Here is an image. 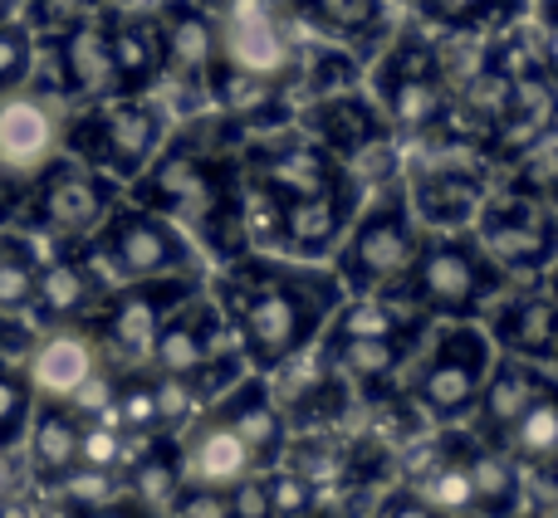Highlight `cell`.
<instances>
[{
  "instance_id": "obj_4",
  "label": "cell",
  "mask_w": 558,
  "mask_h": 518,
  "mask_svg": "<svg viewBox=\"0 0 558 518\" xmlns=\"http://www.w3.org/2000/svg\"><path fill=\"white\" fill-rule=\"evenodd\" d=\"M172 133V113L153 94H113L84 103V113L64 123V152H74L84 166L133 182Z\"/></svg>"
},
{
  "instance_id": "obj_46",
  "label": "cell",
  "mask_w": 558,
  "mask_h": 518,
  "mask_svg": "<svg viewBox=\"0 0 558 518\" xmlns=\"http://www.w3.org/2000/svg\"><path fill=\"white\" fill-rule=\"evenodd\" d=\"M549 294H554V304H558V259H554V279H549ZM554 367H558V337H554Z\"/></svg>"
},
{
  "instance_id": "obj_44",
  "label": "cell",
  "mask_w": 558,
  "mask_h": 518,
  "mask_svg": "<svg viewBox=\"0 0 558 518\" xmlns=\"http://www.w3.org/2000/svg\"><path fill=\"white\" fill-rule=\"evenodd\" d=\"M29 186H35V182H25V176H15V172H5V166H0V231H5V225L25 211Z\"/></svg>"
},
{
  "instance_id": "obj_37",
  "label": "cell",
  "mask_w": 558,
  "mask_h": 518,
  "mask_svg": "<svg viewBox=\"0 0 558 518\" xmlns=\"http://www.w3.org/2000/svg\"><path fill=\"white\" fill-rule=\"evenodd\" d=\"M29 411H35V392H29L25 372L0 362V451H10L25 435Z\"/></svg>"
},
{
  "instance_id": "obj_1",
  "label": "cell",
  "mask_w": 558,
  "mask_h": 518,
  "mask_svg": "<svg viewBox=\"0 0 558 518\" xmlns=\"http://www.w3.org/2000/svg\"><path fill=\"white\" fill-rule=\"evenodd\" d=\"M211 298L231 318L251 372H275L279 362H289L294 353L324 337V323L343 298V284L333 269L308 264V259L245 250L241 259L221 264Z\"/></svg>"
},
{
  "instance_id": "obj_18",
  "label": "cell",
  "mask_w": 558,
  "mask_h": 518,
  "mask_svg": "<svg viewBox=\"0 0 558 518\" xmlns=\"http://www.w3.org/2000/svg\"><path fill=\"white\" fill-rule=\"evenodd\" d=\"M490 343L495 353H510L524 357V362H554V337H558V304L549 294V284L534 288V284H505L500 294L490 298Z\"/></svg>"
},
{
  "instance_id": "obj_30",
  "label": "cell",
  "mask_w": 558,
  "mask_h": 518,
  "mask_svg": "<svg viewBox=\"0 0 558 518\" xmlns=\"http://www.w3.org/2000/svg\"><path fill=\"white\" fill-rule=\"evenodd\" d=\"M123 470H128L123 490L133 494L137 504L157 509V514H162L167 504L177 499V490L186 484L182 445H177V435H147V441H137V455H128Z\"/></svg>"
},
{
  "instance_id": "obj_49",
  "label": "cell",
  "mask_w": 558,
  "mask_h": 518,
  "mask_svg": "<svg viewBox=\"0 0 558 518\" xmlns=\"http://www.w3.org/2000/svg\"><path fill=\"white\" fill-rule=\"evenodd\" d=\"M465 518H481V514H465Z\"/></svg>"
},
{
  "instance_id": "obj_21",
  "label": "cell",
  "mask_w": 558,
  "mask_h": 518,
  "mask_svg": "<svg viewBox=\"0 0 558 518\" xmlns=\"http://www.w3.org/2000/svg\"><path fill=\"white\" fill-rule=\"evenodd\" d=\"M182 445V470L186 484H202V490H231L245 474H255V455L245 451V441L226 425V416L216 406H202L192 421L177 431Z\"/></svg>"
},
{
  "instance_id": "obj_24",
  "label": "cell",
  "mask_w": 558,
  "mask_h": 518,
  "mask_svg": "<svg viewBox=\"0 0 558 518\" xmlns=\"http://www.w3.org/2000/svg\"><path fill=\"white\" fill-rule=\"evenodd\" d=\"M451 74L446 69H422V74H383L373 78L377 108H383L392 137H432L446 127L451 113Z\"/></svg>"
},
{
  "instance_id": "obj_40",
  "label": "cell",
  "mask_w": 558,
  "mask_h": 518,
  "mask_svg": "<svg viewBox=\"0 0 558 518\" xmlns=\"http://www.w3.org/2000/svg\"><path fill=\"white\" fill-rule=\"evenodd\" d=\"M167 518H235L226 490H202V484H182L177 499L167 504Z\"/></svg>"
},
{
  "instance_id": "obj_11",
  "label": "cell",
  "mask_w": 558,
  "mask_h": 518,
  "mask_svg": "<svg viewBox=\"0 0 558 518\" xmlns=\"http://www.w3.org/2000/svg\"><path fill=\"white\" fill-rule=\"evenodd\" d=\"M235 162H241L245 182L270 192L275 201H299V196H308V192H318V186L343 176V162L328 157L324 147L294 123L251 133L241 143V152H235Z\"/></svg>"
},
{
  "instance_id": "obj_25",
  "label": "cell",
  "mask_w": 558,
  "mask_h": 518,
  "mask_svg": "<svg viewBox=\"0 0 558 518\" xmlns=\"http://www.w3.org/2000/svg\"><path fill=\"white\" fill-rule=\"evenodd\" d=\"M211 406L226 416V425L245 441V451L255 455V470L279 465V455H284V445H289V421H284V411H279L265 372H245L241 382H235L226 396H216Z\"/></svg>"
},
{
  "instance_id": "obj_2",
  "label": "cell",
  "mask_w": 558,
  "mask_h": 518,
  "mask_svg": "<svg viewBox=\"0 0 558 518\" xmlns=\"http://www.w3.org/2000/svg\"><path fill=\"white\" fill-rule=\"evenodd\" d=\"M422 250V225L407 206L402 182H387L373 201L357 206L348 235L333 250V274L343 294H397L412 274V259Z\"/></svg>"
},
{
  "instance_id": "obj_13",
  "label": "cell",
  "mask_w": 558,
  "mask_h": 518,
  "mask_svg": "<svg viewBox=\"0 0 558 518\" xmlns=\"http://www.w3.org/2000/svg\"><path fill=\"white\" fill-rule=\"evenodd\" d=\"M64 103L35 84H15L0 94V166L35 182L64 152Z\"/></svg>"
},
{
  "instance_id": "obj_26",
  "label": "cell",
  "mask_w": 558,
  "mask_h": 518,
  "mask_svg": "<svg viewBox=\"0 0 558 518\" xmlns=\"http://www.w3.org/2000/svg\"><path fill=\"white\" fill-rule=\"evenodd\" d=\"M104 39L113 59L118 94H153L162 84V29L157 10H104Z\"/></svg>"
},
{
  "instance_id": "obj_6",
  "label": "cell",
  "mask_w": 558,
  "mask_h": 518,
  "mask_svg": "<svg viewBox=\"0 0 558 518\" xmlns=\"http://www.w3.org/2000/svg\"><path fill=\"white\" fill-rule=\"evenodd\" d=\"M84 255L94 259L108 288L162 274H202V250L192 245V235L137 201L113 206L108 221L94 231V240H84Z\"/></svg>"
},
{
  "instance_id": "obj_8",
  "label": "cell",
  "mask_w": 558,
  "mask_h": 518,
  "mask_svg": "<svg viewBox=\"0 0 558 518\" xmlns=\"http://www.w3.org/2000/svg\"><path fill=\"white\" fill-rule=\"evenodd\" d=\"M216 20V64L245 78H265L294 94L299 39L279 0H221Z\"/></svg>"
},
{
  "instance_id": "obj_33",
  "label": "cell",
  "mask_w": 558,
  "mask_h": 518,
  "mask_svg": "<svg viewBox=\"0 0 558 518\" xmlns=\"http://www.w3.org/2000/svg\"><path fill=\"white\" fill-rule=\"evenodd\" d=\"M294 88H304L308 98L318 94H338V88H357V54L333 39L324 45H299V74H294Z\"/></svg>"
},
{
  "instance_id": "obj_50",
  "label": "cell",
  "mask_w": 558,
  "mask_h": 518,
  "mask_svg": "<svg viewBox=\"0 0 558 518\" xmlns=\"http://www.w3.org/2000/svg\"><path fill=\"white\" fill-rule=\"evenodd\" d=\"M524 518H539V514H524Z\"/></svg>"
},
{
  "instance_id": "obj_23",
  "label": "cell",
  "mask_w": 558,
  "mask_h": 518,
  "mask_svg": "<svg viewBox=\"0 0 558 518\" xmlns=\"http://www.w3.org/2000/svg\"><path fill=\"white\" fill-rule=\"evenodd\" d=\"M544 382H549V372H544L539 362H524V357L495 353L481 396H475L471 416H465V421H471V435L481 445H500L505 431H510V425L524 416V406L544 392Z\"/></svg>"
},
{
  "instance_id": "obj_29",
  "label": "cell",
  "mask_w": 558,
  "mask_h": 518,
  "mask_svg": "<svg viewBox=\"0 0 558 518\" xmlns=\"http://www.w3.org/2000/svg\"><path fill=\"white\" fill-rule=\"evenodd\" d=\"M284 10L343 49H367L387 35V0H284Z\"/></svg>"
},
{
  "instance_id": "obj_47",
  "label": "cell",
  "mask_w": 558,
  "mask_h": 518,
  "mask_svg": "<svg viewBox=\"0 0 558 518\" xmlns=\"http://www.w3.org/2000/svg\"><path fill=\"white\" fill-rule=\"evenodd\" d=\"M192 5H202V10H216V5H221V0H192Z\"/></svg>"
},
{
  "instance_id": "obj_15",
  "label": "cell",
  "mask_w": 558,
  "mask_h": 518,
  "mask_svg": "<svg viewBox=\"0 0 558 518\" xmlns=\"http://www.w3.org/2000/svg\"><path fill=\"white\" fill-rule=\"evenodd\" d=\"M157 29H162V78L182 94V108L192 118L196 108H206V78L216 64V20L192 0H162Z\"/></svg>"
},
{
  "instance_id": "obj_43",
  "label": "cell",
  "mask_w": 558,
  "mask_h": 518,
  "mask_svg": "<svg viewBox=\"0 0 558 518\" xmlns=\"http://www.w3.org/2000/svg\"><path fill=\"white\" fill-rule=\"evenodd\" d=\"M534 49H539L544 74L558 84V0H544L539 5V25H534Z\"/></svg>"
},
{
  "instance_id": "obj_7",
  "label": "cell",
  "mask_w": 558,
  "mask_h": 518,
  "mask_svg": "<svg viewBox=\"0 0 558 518\" xmlns=\"http://www.w3.org/2000/svg\"><path fill=\"white\" fill-rule=\"evenodd\" d=\"M196 288H206L202 274H162V279H137V284L108 288L94 313L84 318L108 372L147 367V347H153L162 318L172 313L182 298H192Z\"/></svg>"
},
{
  "instance_id": "obj_12",
  "label": "cell",
  "mask_w": 558,
  "mask_h": 518,
  "mask_svg": "<svg viewBox=\"0 0 558 518\" xmlns=\"http://www.w3.org/2000/svg\"><path fill=\"white\" fill-rule=\"evenodd\" d=\"M231 347H241L235 343L231 318L221 313V304L211 298V288H196L192 298H182V304L162 318L153 347H147V367L162 372V377H182V382H192L206 362H216V357L231 353Z\"/></svg>"
},
{
  "instance_id": "obj_19",
  "label": "cell",
  "mask_w": 558,
  "mask_h": 518,
  "mask_svg": "<svg viewBox=\"0 0 558 518\" xmlns=\"http://www.w3.org/2000/svg\"><path fill=\"white\" fill-rule=\"evenodd\" d=\"M45 54H49L45 94L78 98V103H98V98L118 94L113 59H108V39H104V15L84 20V25L64 29V35H45Z\"/></svg>"
},
{
  "instance_id": "obj_39",
  "label": "cell",
  "mask_w": 558,
  "mask_h": 518,
  "mask_svg": "<svg viewBox=\"0 0 558 518\" xmlns=\"http://www.w3.org/2000/svg\"><path fill=\"white\" fill-rule=\"evenodd\" d=\"M108 10V0H29V29L39 35H64V29L84 25V20H98Z\"/></svg>"
},
{
  "instance_id": "obj_31",
  "label": "cell",
  "mask_w": 558,
  "mask_h": 518,
  "mask_svg": "<svg viewBox=\"0 0 558 518\" xmlns=\"http://www.w3.org/2000/svg\"><path fill=\"white\" fill-rule=\"evenodd\" d=\"M471 494L481 518H514L524 504L520 494V465L500 451V445H471Z\"/></svg>"
},
{
  "instance_id": "obj_9",
  "label": "cell",
  "mask_w": 558,
  "mask_h": 518,
  "mask_svg": "<svg viewBox=\"0 0 558 518\" xmlns=\"http://www.w3.org/2000/svg\"><path fill=\"white\" fill-rule=\"evenodd\" d=\"M118 206V182L94 166H84L78 157L59 152L45 172L35 176L25 201V225H39L45 235L64 245H84L94 240V231L108 221V211Z\"/></svg>"
},
{
  "instance_id": "obj_38",
  "label": "cell",
  "mask_w": 558,
  "mask_h": 518,
  "mask_svg": "<svg viewBox=\"0 0 558 518\" xmlns=\"http://www.w3.org/2000/svg\"><path fill=\"white\" fill-rule=\"evenodd\" d=\"M265 474V494H270V514L275 518H308L314 514V484L304 474H294L289 465H270Z\"/></svg>"
},
{
  "instance_id": "obj_41",
  "label": "cell",
  "mask_w": 558,
  "mask_h": 518,
  "mask_svg": "<svg viewBox=\"0 0 558 518\" xmlns=\"http://www.w3.org/2000/svg\"><path fill=\"white\" fill-rule=\"evenodd\" d=\"M226 499H231V514L235 518H275L270 514V494H265V474H245L241 484H231L226 490Z\"/></svg>"
},
{
  "instance_id": "obj_17",
  "label": "cell",
  "mask_w": 558,
  "mask_h": 518,
  "mask_svg": "<svg viewBox=\"0 0 558 518\" xmlns=\"http://www.w3.org/2000/svg\"><path fill=\"white\" fill-rule=\"evenodd\" d=\"M98 372H108L88 323H49L25 353V382L39 402H74Z\"/></svg>"
},
{
  "instance_id": "obj_5",
  "label": "cell",
  "mask_w": 558,
  "mask_h": 518,
  "mask_svg": "<svg viewBox=\"0 0 558 518\" xmlns=\"http://www.w3.org/2000/svg\"><path fill=\"white\" fill-rule=\"evenodd\" d=\"M490 362L495 343L475 318L436 323L432 337L416 347V362L407 367V396L432 425H456L471 416Z\"/></svg>"
},
{
  "instance_id": "obj_27",
  "label": "cell",
  "mask_w": 558,
  "mask_h": 518,
  "mask_svg": "<svg viewBox=\"0 0 558 518\" xmlns=\"http://www.w3.org/2000/svg\"><path fill=\"white\" fill-rule=\"evenodd\" d=\"M104 294H108V284L98 279L94 259L84 255V245H74V250L54 255L49 264H39L29 308H35L45 323H84Z\"/></svg>"
},
{
  "instance_id": "obj_45",
  "label": "cell",
  "mask_w": 558,
  "mask_h": 518,
  "mask_svg": "<svg viewBox=\"0 0 558 518\" xmlns=\"http://www.w3.org/2000/svg\"><path fill=\"white\" fill-rule=\"evenodd\" d=\"M74 518H157V509H147V504H137L133 494H118V499L98 504V509H84Z\"/></svg>"
},
{
  "instance_id": "obj_42",
  "label": "cell",
  "mask_w": 558,
  "mask_h": 518,
  "mask_svg": "<svg viewBox=\"0 0 558 518\" xmlns=\"http://www.w3.org/2000/svg\"><path fill=\"white\" fill-rule=\"evenodd\" d=\"M373 518H441V514H436L412 484H397V490H387L383 499H377Z\"/></svg>"
},
{
  "instance_id": "obj_14",
  "label": "cell",
  "mask_w": 558,
  "mask_h": 518,
  "mask_svg": "<svg viewBox=\"0 0 558 518\" xmlns=\"http://www.w3.org/2000/svg\"><path fill=\"white\" fill-rule=\"evenodd\" d=\"M363 196H367L363 186L343 172L338 182L318 186V192L299 196V201H279V240H275V250L289 255V259H308V264L328 259L338 250V240L348 235V225H353Z\"/></svg>"
},
{
  "instance_id": "obj_36",
  "label": "cell",
  "mask_w": 558,
  "mask_h": 518,
  "mask_svg": "<svg viewBox=\"0 0 558 518\" xmlns=\"http://www.w3.org/2000/svg\"><path fill=\"white\" fill-rule=\"evenodd\" d=\"M29 74H35V29L0 10V94L29 84Z\"/></svg>"
},
{
  "instance_id": "obj_16",
  "label": "cell",
  "mask_w": 558,
  "mask_h": 518,
  "mask_svg": "<svg viewBox=\"0 0 558 518\" xmlns=\"http://www.w3.org/2000/svg\"><path fill=\"white\" fill-rule=\"evenodd\" d=\"M402 192L422 231H471L475 215H481V201L490 196V176L481 166L436 162L402 176Z\"/></svg>"
},
{
  "instance_id": "obj_10",
  "label": "cell",
  "mask_w": 558,
  "mask_h": 518,
  "mask_svg": "<svg viewBox=\"0 0 558 518\" xmlns=\"http://www.w3.org/2000/svg\"><path fill=\"white\" fill-rule=\"evenodd\" d=\"M471 235L505 274H544L558 259V211L539 196L495 192L481 201Z\"/></svg>"
},
{
  "instance_id": "obj_35",
  "label": "cell",
  "mask_w": 558,
  "mask_h": 518,
  "mask_svg": "<svg viewBox=\"0 0 558 518\" xmlns=\"http://www.w3.org/2000/svg\"><path fill=\"white\" fill-rule=\"evenodd\" d=\"M35 274H39V264L25 255V245L0 231V313L29 308V298H35Z\"/></svg>"
},
{
  "instance_id": "obj_32",
  "label": "cell",
  "mask_w": 558,
  "mask_h": 518,
  "mask_svg": "<svg viewBox=\"0 0 558 518\" xmlns=\"http://www.w3.org/2000/svg\"><path fill=\"white\" fill-rule=\"evenodd\" d=\"M500 451L514 465H554L558 460V377L544 382V392L524 406V416L505 431Z\"/></svg>"
},
{
  "instance_id": "obj_20",
  "label": "cell",
  "mask_w": 558,
  "mask_h": 518,
  "mask_svg": "<svg viewBox=\"0 0 558 518\" xmlns=\"http://www.w3.org/2000/svg\"><path fill=\"white\" fill-rule=\"evenodd\" d=\"M299 127H304L308 137H314L318 147H324L328 157H338V162H353L363 147L383 143V137H392V127H387L383 108H377V98L357 94V88H338V94H318L308 98L304 108H299Z\"/></svg>"
},
{
  "instance_id": "obj_28",
  "label": "cell",
  "mask_w": 558,
  "mask_h": 518,
  "mask_svg": "<svg viewBox=\"0 0 558 518\" xmlns=\"http://www.w3.org/2000/svg\"><path fill=\"white\" fill-rule=\"evenodd\" d=\"M29 441V470L39 484H59L78 465V445H84V416L69 402H39L25 425Z\"/></svg>"
},
{
  "instance_id": "obj_22",
  "label": "cell",
  "mask_w": 558,
  "mask_h": 518,
  "mask_svg": "<svg viewBox=\"0 0 558 518\" xmlns=\"http://www.w3.org/2000/svg\"><path fill=\"white\" fill-rule=\"evenodd\" d=\"M318 343H324L333 372L363 402V396L407 392V367H412L422 337H318Z\"/></svg>"
},
{
  "instance_id": "obj_3",
  "label": "cell",
  "mask_w": 558,
  "mask_h": 518,
  "mask_svg": "<svg viewBox=\"0 0 558 518\" xmlns=\"http://www.w3.org/2000/svg\"><path fill=\"white\" fill-rule=\"evenodd\" d=\"M505 284L510 274L481 250L471 231H422V250L412 259L402 294L432 323H456V318H481Z\"/></svg>"
},
{
  "instance_id": "obj_34",
  "label": "cell",
  "mask_w": 558,
  "mask_h": 518,
  "mask_svg": "<svg viewBox=\"0 0 558 518\" xmlns=\"http://www.w3.org/2000/svg\"><path fill=\"white\" fill-rule=\"evenodd\" d=\"M416 15L432 20V25L465 35V29H485V25H505L514 15V0H412Z\"/></svg>"
},
{
  "instance_id": "obj_48",
  "label": "cell",
  "mask_w": 558,
  "mask_h": 518,
  "mask_svg": "<svg viewBox=\"0 0 558 518\" xmlns=\"http://www.w3.org/2000/svg\"><path fill=\"white\" fill-rule=\"evenodd\" d=\"M539 518H558V504H554V509H549V514H539Z\"/></svg>"
}]
</instances>
